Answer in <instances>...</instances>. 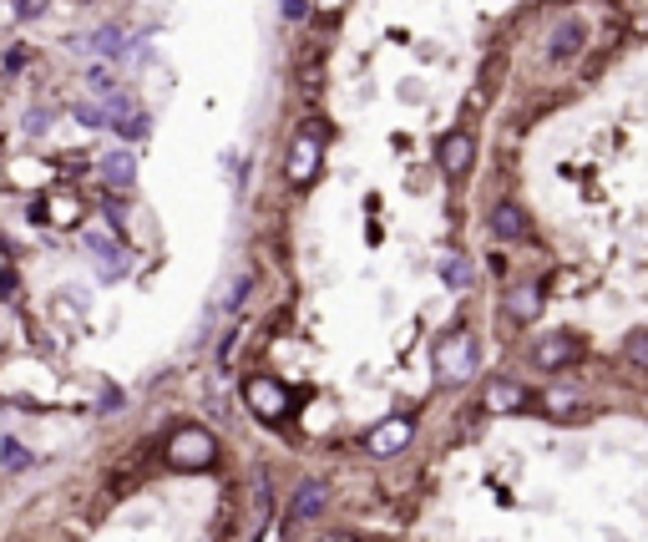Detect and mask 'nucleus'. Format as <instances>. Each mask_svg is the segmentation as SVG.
Instances as JSON below:
<instances>
[{
  "label": "nucleus",
  "mask_w": 648,
  "mask_h": 542,
  "mask_svg": "<svg viewBox=\"0 0 648 542\" xmlns=\"http://www.w3.org/2000/svg\"><path fill=\"white\" fill-rule=\"evenodd\" d=\"M507 315L522 320V325L537 320V315H542V284H522V289H512V294H507Z\"/></svg>",
  "instance_id": "nucleus-12"
},
{
  "label": "nucleus",
  "mask_w": 648,
  "mask_h": 542,
  "mask_svg": "<svg viewBox=\"0 0 648 542\" xmlns=\"http://www.w3.org/2000/svg\"><path fill=\"white\" fill-rule=\"evenodd\" d=\"M486 406H492V411H522L527 391L517 380H492V385H486Z\"/></svg>",
  "instance_id": "nucleus-14"
},
{
  "label": "nucleus",
  "mask_w": 648,
  "mask_h": 542,
  "mask_svg": "<svg viewBox=\"0 0 648 542\" xmlns=\"http://www.w3.org/2000/svg\"><path fill=\"white\" fill-rule=\"evenodd\" d=\"M162 456H168L173 472H203V467H213V461H218V441L203 426H178L168 436V451H162Z\"/></svg>",
  "instance_id": "nucleus-1"
},
{
  "label": "nucleus",
  "mask_w": 648,
  "mask_h": 542,
  "mask_svg": "<svg viewBox=\"0 0 648 542\" xmlns=\"http://www.w3.org/2000/svg\"><path fill=\"white\" fill-rule=\"evenodd\" d=\"M0 299H16V274H11V269L0 274Z\"/></svg>",
  "instance_id": "nucleus-23"
},
{
  "label": "nucleus",
  "mask_w": 648,
  "mask_h": 542,
  "mask_svg": "<svg viewBox=\"0 0 648 542\" xmlns=\"http://www.w3.org/2000/svg\"><path fill=\"white\" fill-rule=\"evenodd\" d=\"M578 350H583V345H578L573 335H547V340L532 350V360H537L542 370H557V365H567V360H573Z\"/></svg>",
  "instance_id": "nucleus-9"
},
{
  "label": "nucleus",
  "mask_w": 648,
  "mask_h": 542,
  "mask_svg": "<svg viewBox=\"0 0 648 542\" xmlns=\"http://www.w3.org/2000/svg\"><path fill=\"white\" fill-rule=\"evenodd\" d=\"M441 279H446L451 289H466V284H471V264H466L461 254H446V259H441Z\"/></svg>",
  "instance_id": "nucleus-16"
},
{
  "label": "nucleus",
  "mask_w": 648,
  "mask_h": 542,
  "mask_svg": "<svg viewBox=\"0 0 648 542\" xmlns=\"http://www.w3.org/2000/svg\"><path fill=\"white\" fill-rule=\"evenodd\" d=\"M87 254L97 259V269H102L107 279H117V274H122V264H127V259L117 254V244H112L107 234H97V228H92V234H87Z\"/></svg>",
  "instance_id": "nucleus-13"
},
{
  "label": "nucleus",
  "mask_w": 648,
  "mask_h": 542,
  "mask_svg": "<svg viewBox=\"0 0 648 542\" xmlns=\"http://www.w3.org/2000/svg\"><path fill=\"white\" fill-rule=\"evenodd\" d=\"M476 360H481V350H476V335H471V330H451V335L436 345V375H441L446 385L471 380V375H476Z\"/></svg>",
  "instance_id": "nucleus-2"
},
{
  "label": "nucleus",
  "mask_w": 648,
  "mask_h": 542,
  "mask_svg": "<svg viewBox=\"0 0 648 542\" xmlns=\"http://www.w3.org/2000/svg\"><path fill=\"white\" fill-rule=\"evenodd\" d=\"M87 46H92V51H102V56H127L132 36H127V31H117V26H102V31H97Z\"/></svg>",
  "instance_id": "nucleus-15"
},
{
  "label": "nucleus",
  "mask_w": 648,
  "mask_h": 542,
  "mask_svg": "<svg viewBox=\"0 0 648 542\" xmlns=\"http://www.w3.org/2000/svg\"><path fill=\"white\" fill-rule=\"evenodd\" d=\"M0 451H6V467H11V472H26V467H31V456H26L21 441H0Z\"/></svg>",
  "instance_id": "nucleus-19"
},
{
  "label": "nucleus",
  "mask_w": 648,
  "mask_h": 542,
  "mask_svg": "<svg viewBox=\"0 0 648 542\" xmlns=\"http://www.w3.org/2000/svg\"><path fill=\"white\" fill-rule=\"evenodd\" d=\"M436 158H441L446 178H461V173L476 163V142H471V132H446L441 147H436Z\"/></svg>",
  "instance_id": "nucleus-7"
},
{
  "label": "nucleus",
  "mask_w": 648,
  "mask_h": 542,
  "mask_svg": "<svg viewBox=\"0 0 648 542\" xmlns=\"http://www.w3.org/2000/svg\"><path fill=\"white\" fill-rule=\"evenodd\" d=\"M243 401L254 406V416H259V421H279V416H284V406H289L284 385H279L274 375H249V380H243Z\"/></svg>",
  "instance_id": "nucleus-5"
},
{
  "label": "nucleus",
  "mask_w": 648,
  "mask_h": 542,
  "mask_svg": "<svg viewBox=\"0 0 648 542\" xmlns=\"http://www.w3.org/2000/svg\"><path fill=\"white\" fill-rule=\"evenodd\" d=\"M102 178H107L112 188H132V183H137V163H132V152H122V147L102 152Z\"/></svg>",
  "instance_id": "nucleus-10"
},
{
  "label": "nucleus",
  "mask_w": 648,
  "mask_h": 542,
  "mask_svg": "<svg viewBox=\"0 0 648 542\" xmlns=\"http://www.w3.org/2000/svg\"><path fill=\"white\" fill-rule=\"evenodd\" d=\"M623 355H628L638 370H648V330H633V335H628V345H623Z\"/></svg>",
  "instance_id": "nucleus-18"
},
{
  "label": "nucleus",
  "mask_w": 648,
  "mask_h": 542,
  "mask_svg": "<svg viewBox=\"0 0 648 542\" xmlns=\"http://www.w3.org/2000/svg\"><path fill=\"white\" fill-rule=\"evenodd\" d=\"M319 158H324V142H319V122H304L299 127V137L289 142V183H309L314 178V168H319Z\"/></svg>",
  "instance_id": "nucleus-3"
},
{
  "label": "nucleus",
  "mask_w": 648,
  "mask_h": 542,
  "mask_svg": "<svg viewBox=\"0 0 648 542\" xmlns=\"http://www.w3.org/2000/svg\"><path fill=\"white\" fill-rule=\"evenodd\" d=\"M46 11V0H21V16H41Z\"/></svg>",
  "instance_id": "nucleus-24"
},
{
  "label": "nucleus",
  "mask_w": 648,
  "mask_h": 542,
  "mask_svg": "<svg viewBox=\"0 0 648 542\" xmlns=\"http://www.w3.org/2000/svg\"><path fill=\"white\" fill-rule=\"evenodd\" d=\"M411 436H416V421H411V416H385L380 426L365 431V451L385 461V456H400L405 446H411Z\"/></svg>",
  "instance_id": "nucleus-4"
},
{
  "label": "nucleus",
  "mask_w": 648,
  "mask_h": 542,
  "mask_svg": "<svg viewBox=\"0 0 648 542\" xmlns=\"http://www.w3.org/2000/svg\"><path fill=\"white\" fill-rule=\"evenodd\" d=\"M46 122H51V112H26V127H31V132H46Z\"/></svg>",
  "instance_id": "nucleus-22"
},
{
  "label": "nucleus",
  "mask_w": 648,
  "mask_h": 542,
  "mask_svg": "<svg viewBox=\"0 0 648 542\" xmlns=\"http://www.w3.org/2000/svg\"><path fill=\"white\" fill-rule=\"evenodd\" d=\"M76 122H81V127H107V112H102V107H81V102H76Z\"/></svg>",
  "instance_id": "nucleus-21"
},
{
  "label": "nucleus",
  "mask_w": 648,
  "mask_h": 542,
  "mask_svg": "<svg viewBox=\"0 0 648 542\" xmlns=\"http://www.w3.org/2000/svg\"><path fill=\"white\" fill-rule=\"evenodd\" d=\"M319 542H360V537H355V532H324Z\"/></svg>",
  "instance_id": "nucleus-26"
},
{
  "label": "nucleus",
  "mask_w": 648,
  "mask_h": 542,
  "mask_svg": "<svg viewBox=\"0 0 648 542\" xmlns=\"http://www.w3.org/2000/svg\"><path fill=\"white\" fill-rule=\"evenodd\" d=\"M76 218H81V213H76V198H66V193L51 198V223H76Z\"/></svg>",
  "instance_id": "nucleus-20"
},
{
  "label": "nucleus",
  "mask_w": 648,
  "mask_h": 542,
  "mask_svg": "<svg viewBox=\"0 0 648 542\" xmlns=\"http://www.w3.org/2000/svg\"><path fill=\"white\" fill-rule=\"evenodd\" d=\"M583 41H588V26H583L578 16H567V21H557V26L547 31V61H552V66H562V61H573V56L583 51Z\"/></svg>",
  "instance_id": "nucleus-6"
},
{
  "label": "nucleus",
  "mask_w": 648,
  "mask_h": 542,
  "mask_svg": "<svg viewBox=\"0 0 648 542\" xmlns=\"http://www.w3.org/2000/svg\"><path fill=\"white\" fill-rule=\"evenodd\" d=\"M324 502H330V487H324V482H304V487L294 492V502H289V522H309V517H319Z\"/></svg>",
  "instance_id": "nucleus-8"
},
{
  "label": "nucleus",
  "mask_w": 648,
  "mask_h": 542,
  "mask_svg": "<svg viewBox=\"0 0 648 542\" xmlns=\"http://www.w3.org/2000/svg\"><path fill=\"white\" fill-rule=\"evenodd\" d=\"M542 406H547L552 416H578V411H583V401H578L573 391H547V401H542Z\"/></svg>",
  "instance_id": "nucleus-17"
},
{
  "label": "nucleus",
  "mask_w": 648,
  "mask_h": 542,
  "mask_svg": "<svg viewBox=\"0 0 648 542\" xmlns=\"http://www.w3.org/2000/svg\"><path fill=\"white\" fill-rule=\"evenodd\" d=\"M492 234L497 239H527V213L517 203H497L492 208Z\"/></svg>",
  "instance_id": "nucleus-11"
},
{
  "label": "nucleus",
  "mask_w": 648,
  "mask_h": 542,
  "mask_svg": "<svg viewBox=\"0 0 648 542\" xmlns=\"http://www.w3.org/2000/svg\"><path fill=\"white\" fill-rule=\"evenodd\" d=\"M284 16H289V21H299V16H304V0H284Z\"/></svg>",
  "instance_id": "nucleus-25"
}]
</instances>
